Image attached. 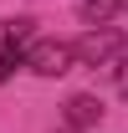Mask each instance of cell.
Segmentation results:
<instances>
[{"mask_svg":"<svg viewBox=\"0 0 128 133\" xmlns=\"http://www.w3.org/2000/svg\"><path fill=\"white\" fill-rule=\"evenodd\" d=\"M118 56H123V31H113V26H97L82 41H72V62L77 66H108Z\"/></svg>","mask_w":128,"mask_h":133,"instance_id":"cell-1","label":"cell"},{"mask_svg":"<svg viewBox=\"0 0 128 133\" xmlns=\"http://www.w3.org/2000/svg\"><path fill=\"white\" fill-rule=\"evenodd\" d=\"M21 66H31L36 77H62L72 72V41H31V46L21 51Z\"/></svg>","mask_w":128,"mask_h":133,"instance_id":"cell-2","label":"cell"},{"mask_svg":"<svg viewBox=\"0 0 128 133\" xmlns=\"http://www.w3.org/2000/svg\"><path fill=\"white\" fill-rule=\"evenodd\" d=\"M97 123H103V102H97V97H87V92L67 97V123H62V128L87 133V128H97Z\"/></svg>","mask_w":128,"mask_h":133,"instance_id":"cell-3","label":"cell"},{"mask_svg":"<svg viewBox=\"0 0 128 133\" xmlns=\"http://www.w3.org/2000/svg\"><path fill=\"white\" fill-rule=\"evenodd\" d=\"M26 41H31V21H5V26H0V56L21 62Z\"/></svg>","mask_w":128,"mask_h":133,"instance_id":"cell-4","label":"cell"},{"mask_svg":"<svg viewBox=\"0 0 128 133\" xmlns=\"http://www.w3.org/2000/svg\"><path fill=\"white\" fill-rule=\"evenodd\" d=\"M118 10H123V5H118V0H82V5H77V16L87 21V26H92V31H97V26H108V21L118 16Z\"/></svg>","mask_w":128,"mask_h":133,"instance_id":"cell-5","label":"cell"},{"mask_svg":"<svg viewBox=\"0 0 128 133\" xmlns=\"http://www.w3.org/2000/svg\"><path fill=\"white\" fill-rule=\"evenodd\" d=\"M118 92H123V97H128V56H123V62H118Z\"/></svg>","mask_w":128,"mask_h":133,"instance_id":"cell-6","label":"cell"},{"mask_svg":"<svg viewBox=\"0 0 128 133\" xmlns=\"http://www.w3.org/2000/svg\"><path fill=\"white\" fill-rule=\"evenodd\" d=\"M16 66H21V62H10V56H0V82H5V77H10Z\"/></svg>","mask_w":128,"mask_h":133,"instance_id":"cell-7","label":"cell"},{"mask_svg":"<svg viewBox=\"0 0 128 133\" xmlns=\"http://www.w3.org/2000/svg\"><path fill=\"white\" fill-rule=\"evenodd\" d=\"M118 5H123V10H128V0H118Z\"/></svg>","mask_w":128,"mask_h":133,"instance_id":"cell-8","label":"cell"},{"mask_svg":"<svg viewBox=\"0 0 128 133\" xmlns=\"http://www.w3.org/2000/svg\"><path fill=\"white\" fill-rule=\"evenodd\" d=\"M62 133H72V128H62Z\"/></svg>","mask_w":128,"mask_h":133,"instance_id":"cell-9","label":"cell"}]
</instances>
